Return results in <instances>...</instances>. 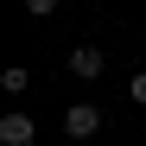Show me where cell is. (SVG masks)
Returning <instances> with one entry per match:
<instances>
[{
	"label": "cell",
	"instance_id": "6da1fadb",
	"mask_svg": "<svg viewBox=\"0 0 146 146\" xmlns=\"http://www.w3.org/2000/svg\"><path fill=\"white\" fill-rule=\"evenodd\" d=\"M64 133H70V140L102 133V108H95V102H70V108H64Z\"/></svg>",
	"mask_w": 146,
	"mask_h": 146
},
{
	"label": "cell",
	"instance_id": "7a4b0ae2",
	"mask_svg": "<svg viewBox=\"0 0 146 146\" xmlns=\"http://www.w3.org/2000/svg\"><path fill=\"white\" fill-rule=\"evenodd\" d=\"M38 127H32V114H0V146H32Z\"/></svg>",
	"mask_w": 146,
	"mask_h": 146
},
{
	"label": "cell",
	"instance_id": "3957f363",
	"mask_svg": "<svg viewBox=\"0 0 146 146\" xmlns=\"http://www.w3.org/2000/svg\"><path fill=\"white\" fill-rule=\"evenodd\" d=\"M70 70H76V76H102V51H95V44H76V51H70Z\"/></svg>",
	"mask_w": 146,
	"mask_h": 146
},
{
	"label": "cell",
	"instance_id": "277c9868",
	"mask_svg": "<svg viewBox=\"0 0 146 146\" xmlns=\"http://www.w3.org/2000/svg\"><path fill=\"white\" fill-rule=\"evenodd\" d=\"M26 83H32V76H26V70H19V64H7V70H0V89H7V95H19Z\"/></svg>",
	"mask_w": 146,
	"mask_h": 146
},
{
	"label": "cell",
	"instance_id": "5b68a950",
	"mask_svg": "<svg viewBox=\"0 0 146 146\" xmlns=\"http://www.w3.org/2000/svg\"><path fill=\"white\" fill-rule=\"evenodd\" d=\"M127 95H133V102H146V70H133V83H127Z\"/></svg>",
	"mask_w": 146,
	"mask_h": 146
},
{
	"label": "cell",
	"instance_id": "8992f818",
	"mask_svg": "<svg viewBox=\"0 0 146 146\" xmlns=\"http://www.w3.org/2000/svg\"><path fill=\"white\" fill-rule=\"evenodd\" d=\"M26 13H38V19H44V13H57V0H26Z\"/></svg>",
	"mask_w": 146,
	"mask_h": 146
}]
</instances>
